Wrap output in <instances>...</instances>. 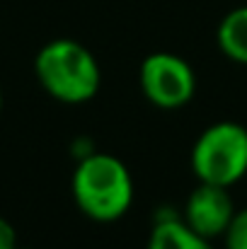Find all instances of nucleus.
Listing matches in <instances>:
<instances>
[{"mask_svg": "<svg viewBox=\"0 0 247 249\" xmlns=\"http://www.w3.org/2000/svg\"><path fill=\"white\" fill-rule=\"evenodd\" d=\"M71 194L82 215L95 223H114L133 206L136 186L126 162L109 153H92L76 162Z\"/></svg>", "mask_w": 247, "mask_h": 249, "instance_id": "1", "label": "nucleus"}, {"mask_svg": "<svg viewBox=\"0 0 247 249\" xmlns=\"http://www.w3.org/2000/svg\"><path fill=\"white\" fill-rule=\"evenodd\" d=\"M34 75L41 89L61 104H85L97 97L102 85L95 53L68 36L51 39L37 51Z\"/></svg>", "mask_w": 247, "mask_h": 249, "instance_id": "2", "label": "nucleus"}, {"mask_svg": "<svg viewBox=\"0 0 247 249\" xmlns=\"http://www.w3.org/2000/svg\"><path fill=\"white\" fill-rule=\"evenodd\" d=\"M196 181L235 186L247 177V126L238 121H216L206 126L189 153Z\"/></svg>", "mask_w": 247, "mask_h": 249, "instance_id": "3", "label": "nucleus"}, {"mask_svg": "<svg viewBox=\"0 0 247 249\" xmlns=\"http://www.w3.org/2000/svg\"><path fill=\"white\" fill-rule=\"evenodd\" d=\"M138 87L153 107L174 111L194 99L196 73L187 58L172 51H153L138 68Z\"/></svg>", "mask_w": 247, "mask_h": 249, "instance_id": "4", "label": "nucleus"}, {"mask_svg": "<svg viewBox=\"0 0 247 249\" xmlns=\"http://www.w3.org/2000/svg\"><path fill=\"white\" fill-rule=\"evenodd\" d=\"M235 211L238 208L230 196V189L199 181L189 191V196L182 206V220L194 232H199L201 237L213 242L216 237H223Z\"/></svg>", "mask_w": 247, "mask_h": 249, "instance_id": "5", "label": "nucleus"}, {"mask_svg": "<svg viewBox=\"0 0 247 249\" xmlns=\"http://www.w3.org/2000/svg\"><path fill=\"white\" fill-rule=\"evenodd\" d=\"M146 249H216V247L211 245V240H206L199 232H194L182 220V215H174V218L153 220Z\"/></svg>", "mask_w": 247, "mask_h": 249, "instance_id": "6", "label": "nucleus"}, {"mask_svg": "<svg viewBox=\"0 0 247 249\" xmlns=\"http://www.w3.org/2000/svg\"><path fill=\"white\" fill-rule=\"evenodd\" d=\"M216 46L228 61L247 66V5L223 15L216 29Z\"/></svg>", "mask_w": 247, "mask_h": 249, "instance_id": "7", "label": "nucleus"}, {"mask_svg": "<svg viewBox=\"0 0 247 249\" xmlns=\"http://www.w3.org/2000/svg\"><path fill=\"white\" fill-rule=\"evenodd\" d=\"M221 240H223V249H247V206L235 211Z\"/></svg>", "mask_w": 247, "mask_h": 249, "instance_id": "8", "label": "nucleus"}, {"mask_svg": "<svg viewBox=\"0 0 247 249\" xmlns=\"http://www.w3.org/2000/svg\"><path fill=\"white\" fill-rule=\"evenodd\" d=\"M92 153H97V148H95V141H92L90 136H78V138H73V143H71V155L76 158V162L85 160V158L92 155Z\"/></svg>", "mask_w": 247, "mask_h": 249, "instance_id": "9", "label": "nucleus"}, {"mask_svg": "<svg viewBox=\"0 0 247 249\" xmlns=\"http://www.w3.org/2000/svg\"><path fill=\"white\" fill-rule=\"evenodd\" d=\"M0 249H17V232L10 220L0 215Z\"/></svg>", "mask_w": 247, "mask_h": 249, "instance_id": "10", "label": "nucleus"}, {"mask_svg": "<svg viewBox=\"0 0 247 249\" xmlns=\"http://www.w3.org/2000/svg\"><path fill=\"white\" fill-rule=\"evenodd\" d=\"M0 114H2V87H0Z\"/></svg>", "mask_w": 247, "mask_h": 249, "instance_id": "11", "label": "nucleus"}, {"mask_svg": "<svg viewBox=\"0 0 247 249\" xmlns=\"http://www.w3.org/2000/svg\"><path fill=\"white\" fill-rule=\"evenodd\" d=\"M17 249H22V247H17Z\"/></svg>", "mask_w": 247, "mask_h": 249, "instance_id": "12", "label": "nucleus"}]
</instances>
